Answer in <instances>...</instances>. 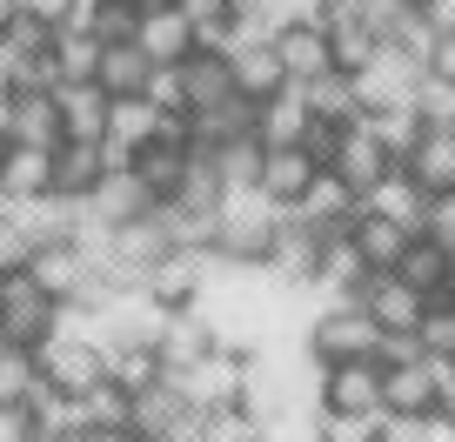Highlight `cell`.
I'll return each mask as SVG.
<instances>
[{
    "mask_svg": "<svg viewBox=\"0 0 455 442\" xmlns=\"http://www.w3.org/2000/svg\"><path fill=\"white\" fill-rule=\"evenodd\" d=\"M422 74H428V81H449V87H455V28H442L435 41H428Z\"/></svg>",
    "mask_w": 455,
    "mask_h": 442,
    "instance_id": "f6af8a7d",
    "label": "cell"
},
{
    "mask_svg": "<svg viewBox=\"0 0 455 442\" xmlns=\"http://www.w3.org/2000/svg\"><path fill=\"white\" fill-rule=\"evenodd\" d=\"M174 74H181V108L188 115H214L228 100H242L235 94V74H228V54H214V47H195Z\"/></svg>",
    "mask_w": 455,
    "mask_h": 442,
    "instance_id": "4fadbf2b",
    "label": "cell"
},
{
    "mask_svg": "<svg viewBox=\"0 0 455 442\" xmlns=\"http://www.w3.org/2000/svg\"><path fill=\"white\" fill-rule=\"evenodd\" d=\"M201 442H255V415H248L242 402L201 409Z\"/></svg>",
    "mask_w": 455,
    "mask_h": 442,
    "instance_id": "60d3db41",
    "label": "cell"
},
{
    "mask_svg": "<svg viewBox=\"0 0 455 442\" xmlns=\"http://www.w3.org/2000/svg\"><path fill=\"white\" fill-rule=\"evenodd\" d=\"M388 275H395V282H409L422 301H435L442 282H449V242H435V235H409Z\"/></svg>",
    "mask_w": 455,
    "mask_h": 442,
    "instance_id": "d4e9b609",
    "label": "cell"
},
{
    "mask_svg": "<svg viewBox=\"0 0 455 442\" xmlns=\"http://www.w3.org/2000/svg\"><path fill=\"white\" fill-rule=\"evenodd\" d=\"M7 7H20V14L47 20V28H68V20H74V7H81V0H7Z\"/></svg>",
    "mask_w": 455,
    "mask_h": 442,
    "instance_id": "c3c4849f",
    "label": "cell"
},
{
    "mask_svg": "<svg viewBox=\"0 0 455 442\" xmlns=\"http://www.w3.org/2000/svg\"><path fill=\"white\" fill-rule=\"evenodd\" d=\"M415 115H422L428 128H455V87L422 74V87H415Z\"/></svg>",
    "mask_w": 455,
    "mask_h": 442,
    "instance_id": "b9f144b4",
    "label": "cell"
},
{
    "mask_svg": "<svg viewBox=\"0 0 455 442\" xmlns=\"http://www.w3.org/2000/svg\"><path fill=\"white\" fill-rule=\"evenodd\" d=\"M74 402H81V422L87 429H128L134 422V396L121 382H108V375H100L87 396H74Z\"/></svg>",
    "mask_w": 455,
    "mask_h": 442,
    "instance_id": "d590c367",
    "label": "cell"
},
{
    "mask_svg": "<svg viewBox=\"0 0 455 442\" xmlns=\"http://www.w3.org/2000/svg\"><path fill=\"white\" fill-rule=\"evenodd\" d=\"M348 242H355V255L369 261V269H395V255H402V242H409V229H402V221H388V214L355 208V221H348Z\"/></svg>",
    "mask_w": 455,
    "mask_h": 442,
    "instance_id": "d6a6232c",
    "label": "cell"
},
{
    "mask_svg": "<svg viewBox=\"0 0 455 442\" xmlns=\"http://www.w3.org/2000/svg\"><path fill=\"white\" fill-rule=\"evenodd\" d=\"M7 148H14V141H7V128H0V161H7Z\"/></svg>",
    "mask_w": 455,
    "mask_h": 442,
    "instance_id": "db71d44e",
    "label": "cell"
},
{
    "mask_svg": "<svg viewBox=\"0 0 455 442\" xmlns=\"http://www.w3.org/2000/svg\"><path fill=\"white\" fill-rule=\"evenodd\" d=\"M275 235H282V208H275L261 188H221L208 255H221V261H268Z\"/></svg>",
    "mask_w": 455,
    "mask_h": 442,
    "instance_id": "6da1fadb",
    "label": "cell"
},
{
    "mask_svg": "<svg viewBox=\"0 0 455 442\" xmlns=\"http://www.w3.org/2000/svg\"><path fill=\"white\" fill-rule=\"evenodd\" d=\"M355 301H362V315H369L382 335H388V328H415V322H422V295H415L409 282H395L388 269H375L369 282L355 288Z\"/></svg>",
    "mask_w": 455,
    "mask_h": 442,
    "instance_id": "ffe728a7",
    "label": "cell"
},
{
    "mask_svg": "<svg viewBox=\"0 0 455 442\" xmlns=\"http://www.w3.org/2000/svg\"><path fill=\"white\" fill-rule=\"evenodd\" d=\"M195 28H235V0H174Z\"/></svg>",
    "mask_w": 455,
    "mask_h": 442,
    "instance_id": "bcb514c9",
    "label": "cell"
},
{
    "mask_svg": "<svg viewBox=\"0 0 455 442\" xmlns=\"http://www.w3.org/2000/svg\"><path fill=\"white\" fill-rule=\"evenodd\" d=\"M100 356H108V382H121L128 396H141L148 382H161L155 342H114V349H100Z\"/></svg>",
    "mask_w": 455,
    "mask_h": 442,
    "instance_id": "836d02e7",
    "label": "cell"
},
{
    "mask_svg": "<svg viewBox=\"0 0 455 442\" xmlns=\"http://www.w3.org/2000/svg\"><path fill=\"white\" fill-rule=\"evenodd\" d=\"M0 128H7L14 148H60L54 94H0Z\"/></svg>",
    "mask_w": 455,
    "mask_h": 442,
    "instance_id": "2e32d148",
    "label": "cell"
},
{
    "mask_svg": "<svg viewBox=\"0 0 455 442\" xmlns=\"http://www.w3.org/2000/svg\"><path fill=\"white\" fill-rule=\"evenodd\" d=\"M100 174H108V148L100 141H60L54 148V195L87 201L100 188Z\"/></svg>",
    "mask_w": 455,
    "mask_h": 442,
    "instance_id": "484cf974",
    "label": "cell"
},
{
    "mask_svg": "<svg viewBox=\"0 0 455 442\" xmlns=\"http://www.w3.org/2000/svg\"><path fill=\"white\" fill-rule=\"evenodd\" d=\"M315 442H375V415H315Z\"/></svg>",
    "mask_w": 455,
    "mask_h": 442,
    "instance_id": "7bdbcfd3",
    "label": "cell"
},
{
    "mask_svg": "<svg viewBox=\"0 0 455 442\" xmlns=\"http://www.w3.org/2000/svg\"><path fill=\"white\" fill-rule=\"evenodd\" d=\"M395 168L409 174L428 201L455 195V128H422V134H415V148L395 161Z\"/></svg>",
    "mask_w": 455,
    "mask_h": 442,
    "instance_id": "8fae6325",
    "label": "cell"
},
{
    "mask_svg": "<svg viewBox=\"0 0 455 442\" xmlns=\"http://www.w3.org/2000/svg\"><path fill=\"white\" fill-rule=\"evenodd\" d=\"M54 34L60 28H47V20L7 7V20H0V54H41V47H54Z\"/></svg>",
    "mask_w": 455,
    "mask_h": 442,
    "instance_id": "ab89813d",
    "label": "cell"
},
{
    "mask_svg": "<svg viewBox=\"0 0 455 442\" xmlns=\"http://www.w3.org/2000/svg\"><path fill=\"white\" fill-rule=\"evenodd\" d=\"M161 375H168V369H161ZM168 382L181 389L195 409H221V402H242V382H248V349H221V342H214L201 362L174 369Z\"/></svg>",
    "mask_w": 455,
    "mask_h": 442,
    "instance_id": "277c9868",
    "label": "cell"
},
{
    "mask_svg": "<svg viewBox=\"0 0 455 442\" xmlns=\"http://www.w3.org/2000/svg\"><path fill=\"white\" fill-rule=\"evenodd\" d=\"M355 208H362V195H355V188H348V181H341V174H315V181L308 188H301V195L295 201H288V221H301V229H308V235H322V242H328V235H348V221H355Z\"/></svg>",
    "mask_w": 455,
    "mask_h": 442,
    "instance_id": "52a82bcc",
    "label": "cell"
},
{
    "mask_svg": "<svg viewBox=\"0 0 455 442\" xmlns=\"http://www.w3.org/2000/svg\"><path fill=\"white\" fill-rule=\"evenodd\" d=\"M54 108H60V141H100L108 134V94L94 81H60Z\"/></svg>",
    "mask_w": 455,
    "mask_h": 442,
    "instance_id": "7402d4cb",
    "label": "cell"
},
{
    "mask_svg": "<svg viewBox=\"0 0 455 442\" xmlns=\"http://www.w3.org/2000/svg\"><path fill=\"white\" fill-rule=\"evenodd\" d=\"M148 74H155V60H148L134 41H121V47H100L94 87H100L108 100H128V94H148Z\"/></svg>",
    "mask_w": 455,
    "mask_h": 442,
    "instance_id": "f1b7e54d",
    "label": "cell"
},
{
    "mask_svg": "<svg viewBox=\"0 0 455 442\" xmlns=\"http://www.w3.org/2000/svg\"><path fill=\"white\" fill-rule=\"evenodd\" d=\"M315 402L328 415H382V362H328L315 375Z\"/></svg>",
    "mask_w": 455,
    "mask_h": 442,
    "instance_id": "ba28073f",
    "label": "cell"
},
{
    "mask_svg": "<svg viewBox=\"0 0 455 442\" xmlns=\"http://www.w3.org/2000/svg\"><path fill=\"white\" fill-rule=\"evenodd\" d=\"M128 174L148 188V201H168L174 188H181V174H188V148L141 141V148H134V161H128Z\"/></svg>",
    "mask_w": 455,
    "mask_h": 442,
    "instance_id": "4dcf8cb0",
    "label": "cell"
},
{
    "mask_svg": "<svg viewBox=\"0 0 455 442\" xmlns=\"http://www.w3.org/2000/svg\"><path fill=\"white\" fill-rule=\"evenodd\" d=\"M301 100H308L315 121H335V128H348V121H362V100H355V81L341 68L315 74V81H301Z\"/></svg>",
    "mask_w": 455,
    "mask_h": 442,
    "instance_id": "1f68e13d",
    "label": "cell"
},
{
    "mask_svg": "<svg viewBox=\"0 0 455 442\" xmlns=\"http://www.w3.org/2000/svg\"><path fill=\"white\" fill-rule=\"evenodd\" d=\"M369 261L355 255V242H348V235H328L322 242V255H315V275H308V288L322 301H355V288L369 282Z\"/></svg>",
    "mask_w": 455,
    "mask_h": 442,
    "instance_id": "e0dca14e",
    "label": "cell"
},
{
    "mask_svg": "<svg viewBox=\"0 0 455 442\" xmlns=\"http://www.w3.org/2000/svg\"><path fill=\"white\" fill-rule=\"evenodd\" d=\"M34 369H41V382L47 389H60V396H87V389L108 375V356H100L87 335H47L41 349H34Z\"/></svg>",
    "mask_w": 455,
    "mask_h": 442,
    "instance_id": "8992f818",
    "label": "cell"
},
{
    "mask_svg": "<svg viewBox=\"0 0 455 442\" xmlns=\"http://www.w3.org/2000/svg\"><path fill=\"white\" fill-rule=\"evenodd\" d=\"M268 41H275V54H282V68H288V81H295V87L335 68V47H328V28H322L315 14H308V20H288V28H275Z\"/></svg>",
    "mask_w": 455,
    "mask_h": 442,
    "instance_id": "5bb4252c",
    "label": "cell"
},
{
    "mask_svg": "<svg viewBox=\"0 0 455 442\" xmlns=\"http://www.w3.org/2000/svg\"><path fill=\"white\" fill-rule=\"evenodd\" d=\"M28 255H34V242H28V229L14 221V208H7V214H0V275L28 269Z\"/></svg>",
    "mask_w": 455,
    "mask_h": 442,
    "instance_id": "ee69618b",
    "label": "cell"
},
{
    "mask_svg": "<svg viewBox=\"0 0 455 442\" xmlns=\"http://www.w3.org/2000/svg\"><path fill=\"white\" fill-rule=\"evenodd\" d=\"M155 100L148 94H128V100H108V134H100V148H108V168H128L134 148L155 134Z\"/></svg>",
    "mask_w": 455,
    "mask_h": 442,
    "instance_id": "44dd1931",
    "label": "cell"
},
{
    "mask_svg": "<svg viewBox=\"0 0 455 442\" xmlns=\"http://www.w3.org/2000/svg\"><path fill=\"white\" fill-rule=\"evenodd\" d=\"M214 349V335H208V322H201L195 309H168L161 315V328H155V356H161V369H188V362H201Z\"/></svg>",
    "mask_w": 455,
    "mask_h": 442,
    "instance_id": "603a6c76",
    "label": "cell"
},
{
    "mask_svg": "<svg viewBox=\"0 0 455 442\" xmlns=\"http://www.w3.org/2000/svg\"><path fill=\"white\" fill-rule=\"evenodd\" d=\"M308 100H301V87L288 81L282 94L255 100V121H248V134H255L261 148H301V134H308Z\"/></svg>",
    "mask_w": 455,
    "mask_h": 442,
    "instance_id": "d6986e66",
    "label": "cell"
},
{
    "mask_svg": "<svg viewBox=\"0 0 455 442\" xmlns=\"http://www.w3.org/2000/svg\"><path fill=\"white\" fill-rule=\"evenodd\" d=\"M54 68H60V81H94L100 41H87L81 28H60V34H54Z\"/></svg>",
    "mask_w": 455,
    "mask_h": 442,
    "instance_id": "f35d334b",
    "label": "cell"
},
{
    "mask_svg": "<svg viewBox=\"0 0 455 442\" xmlns=\"http://www.w3.org/2000/svg\"><path fill=\"white\" fill-rule=\"evenodd\" d=\"M362 121H369V134L388 148V161H402V155L415 148V134L428 128V121L415 115V100H395V108H375V115H362Z\"/></svg>",
    "mask_w": 455,
    "mask_h": 442,
    "instance_id": "e575fe53",
    "label": "cell"
},
{
    "mask_svg": "<svg viewBox=\"0 0 455 442\" xmlns=\"http://www.w3.org/2000/svg\"><path fill=\"white\" fill-rule=\"evenodd\" d=\"M87 442H141L134 429H87Z\"/></svg>",
    "mask_w": 455,
    "mask_h": 442,
    "instance_id": "816d5d0a",
    "label": "cell"
},
{
    "mask_svg": "<svg viewBox=\"0 0 455 442\" xmlns=\"http://www.w3.org/2000/svg\"><path fill=\"white\" fill-rule=\"evenodd\" d=\"M362 208H369V214H388V221H402L409 235H422V221H428V195H422V188H415L402 168H388L382 181L362 188Z\"/></svg>",
    "mask_w": 455,
    "mask_h": 442,
    "instance_id": "cb8c5ba5",
    "label": "cell"
},
{
    "mask_svg": "<svg viewBox=\"0 0 455 442\" xmlns=\"http://www.w3.org/2000/svg\"><path fill=\"white\" fill-rule=\"evenodd\" d=\"M148 100H155V108H181V74L155 68V74H148Z\"/></svg>",
    "mask_w": 455,
    "mask_h": 442,
    "instance_id": "681fc988",
    "label": "cell"
},
{
    "mask_svg": "<svg viewBox=\"0 0 455 442\" xmlns=\"http://www.w3.org/2000/svg\"><path fill=\"white\" fill-rule=\"evenodd\" d=\"M388 168H395V161H388V148L369 134V121H348V128L335 134V155H328V174H341V181L355 188V195H362L369 181H382Z\"/></svg>",
    "mask_w": 455,
    "mask_h": 442,
    "instance_id": "9a60e30c",
    "label": "cell"
},
{
    "mask_svg": "<svg viewBox=\"0 0 455 442\" xmlns=\"http://www.w3.org/2000/svg\"><path fill=\"white\" fill-rule=\"evenodd\" d=\"M315 174H322V168H315V161L301 155V148H261V168H255V188H261V195L275 201V208H288V201H295L301 188L315 181Z\"/></svg>",
    "mask_w": 455,
    "mask_h": 442,
    "instance_id": "4316f807",
    "label": "cell"
},
{
    "mask_svg": "<svg viewBox=\"0 0 455 442\" xmlns=\"http://www.w3.org/2000/svg\"><path fill=\"white\" fill-rule=\"evenodd\" d=\"M54 328H60V301L47 295L28 269L0 275V342H14V349H28V356H34Z\"/></svg>",
    "mask_w": 455,
    "mask_h": 442,
    "instance_id": "3957f363",
    "label": "cell"
},
{
    "mask_svg": "<svg viewBox=\"0 0 455 442\" xmlns=\"http://www.w3.org/2000/svg\"><path fill=\"white\" fill-rule=\"evenodd\" d=\"M442 295H449V301H455V248H449V282H442Z\"/></svg>",
    "mask_w": 455,
    "mask_h": 442,
    "instance_id": "f5cc1de1",
    "label": "cell"
},
{
    "mask_svg": "<svg viewBox=\"0 0 455 442\" xmlns=\"http://www.w3.org/2000/svg\"><path fill=\"white\" fill-rule=\"evenodd\" d=\"M34 389H41L34 356H28V349H14V342H0V409H20Z\"/></svg>",
    "mask_w": 455,
    "mask_h": 442,
    "instance_id": "74e56055",
    "label": "cell"
},
{
    "mask_svg": "<svg viewBox=\"0 0 455 442\" xmlns=\"http://www.w3.org/2000/svg\"><path fill=\"white\" fill-rule=\"evenodd\" d=\"M208 261H214L208 248H168V255L141 275V288L161 301V309H188V301L201 295V282H208Z\"/></svg>",
    "mask_w": 455,
    "mask_h": 442,
    "instance_id": "7c38bea8",
    "label": "cell"
},
{
    "mask_svg": "<svg viewBox=\"0 0 455 442\" xmlns=\"http://www.w3.org/2000/svg\"><path fill=\"white\" fill-rule=\"evenodd\" d=\"M134 47H141L155 68H181V60L195 54V20H188L181 7H148L141 28H134Z\"/></svg>",
    "mask_w": 455,
    "mask_h": 442,
    "instance_id": "ac0fdd59",
    "label": "cell"
},
{
    "mask_svg": "<svg viewBox=\"0 0 455 442\" xmlns=\"http://www.w3.org/2000/svg\"><path fill=\"white\" fill-rule=\"evenodd\" d=\"M0 195L7 201L54 195V148H7V161H0Z\"/></svg>",
    "mask_w": 455,
    "mask_h": 442,
    "instance_id": "83f0119b",
    "label": "cell"
},
{
    "mask_svg": "<svg viewBox=\"0 0 455 442\" xmlns=\"http://www.w3.org/2000/svg\"><path fill=\"white\" fill-rule=\"evenodd\" d=\"M442 409V362L415 356L382 369V415H435Z\"/></svg>",
    "mask_w": 455,
    "mask_h": 442,
    "instance_id": "30bf717a",
    "label": "cell"
},
{
    "mask_svg": "<svg viewBox=\"0 0 455 442\" xmlns=\"http://www.w3.org/2000/svg\"><path fill=\"white\" fill-rule=\"evenodd\" d=\"M228 74H235V94L242 100H268L288 87V68H282L268 34H235L228 41Z\"/></svg>",
    "mask_w": 455,
    "mask_h": 442,
    "instance_id": "9c48e42d",
    "label": "cell"
},
{
    "mask_svg": "<svg viewBox=\"0 0 455 442\" xmlns=\"http://www.w3.org/2000/svg\"><path fill=\"white\" fill-rule=\"evenodd\" d=\"M355 100H362V115H375V108H395V100H415V87H422V60L402 54L395 41H382L369 60H362L355 74Z\"/></svg>",
    "mask_w": 455,
    "mask_h": 442,
    "instance_id": "5b68a950",
    "label": "cell"
},
{
    "mask_svg": "<svg viewBox=\"0 0 455 442\" xmlns=\"http://www.w3.org/2000/svg\"><path fill=\"white\" fill-rule=\"evenodd\" d=\"M68 28H81L87 41H100V47H121L141 28V7H134V0H81Z\"/></svg>",
    "mask_w": 455,
    "mask_h": 442,
    "instance_id": "f546056e",
    "label": "cell"
},
{
    "mask_svg": "<svg viewBox=\"0 0 455 442\" xmlns=\"http://www.w3.org/2000/svg\"><path fill=\"white\" fill-rule=\"evenodd\" d=\"M428 415H375V442H422Z\"/></svg>",
    "mask_w": 455,
    "mask_h": 442,
    "instance_id": "7dc6e473",
    "label": "cell"
},
{
    "mask_svg": "<svg viewBox=\"0 0 455 442\" xmlns=\"http://www.w3.org/2000/svg\"><path fill=\"white\" fill-rule=\"evenodd\" d=\"M301 342H308V356L322 362H375V342H382V328L362 315V301H322V309L308 315V328H301Z\"/></svg>",
    "mask_w": 455,
    "mask_h": 442,
    "instance_id": "7a4b0ae2",
    "label": "cell"
},
{
    "mask_svg": "<svg viewBox=\"0 0 455 442\" xmlns=\"http://www.w3.org/2000/svg\"><path fill=\"white\" fill-rule=\"evenodd\" d=\"M0 442H34V422H28V409H0Z\"/></svg>",
    "mask_w": 455,
    "mask_h": 442,
    "instance_id": "f907efd6",
    "label": "cell"
},
{
    "mask_svg": "<svg viewBox=\"0 0 455 442\" xmlns=\"http://www.w3.org/2000/svg\"><path fill=\"white\" fill-rule=\"evenodd\" d=\"M415 342H422V356H428V362H449V356H455V301H449V295L422 301V322H415Z\"/></svg>",
    "mask_w": 455,
    "mask_h": 442,
    "instance_id": "8d00e7d4",
    "label": "cell"
}]
</instances>
